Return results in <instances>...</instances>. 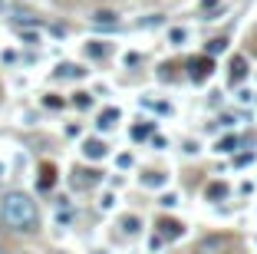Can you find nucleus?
<instances>
[{"instance_id":"f257e3e1","label":"nucleus","mask_w":257,"mask_h":254,"mask_svg":"<svg viewBox=\"0 0 257 254\" xmlns=\"http://www.w3.org/2000/svg\"><path fill=\"white\" fill-rule=\"evenodd\" d=\"M0 221L14 234H37L43 218H40V205L33 202V195H27L23 188H10L0 198Z\"/></svg>"},{"instance_id":"f03ea898","label":"nucleus","mask_w":257,"mask_h":254,"mask_svg":"<svg viewBox=\"0 0 257 254\" xmlns=\"http://www.w3.org/2000/svg\"><path fill=\"white\" fill-rule=\"evenodd\" d=\"M231 247H234L231 234H204L195 244V254H231Z\"/></svg>"},{"instance_id":"7ed1b4c3","label":"nucleus","mask_w":257,"mask_h":254,"mask_svg":"<svg viewBox=\"0 0 257 254\" xmlns=\"http://www.w3.org/2000/svg\"><path fill=\"white\" fill-rule=\"evenodd\" d=\"M73 188L76 192H89V188H96L99 182H102V172H96V168H73Z\"/></svg>"},{"instance_id":"20e7f679","label":"nucleus","mask_w":257,"mask_h":254,"mask_svg":"<svg viewBox=\"0 0 257 254\" xmlns=\"http://www.w3.org/2000/svg\"><path fill=\"white\" fill-rule=\"evenodd\" d=\"M106 155H109V142H106V139L92 135V139L83 142V158H86V162H102Z\"/></svg>"},{"instance_id":"39448f33","label":"nucleus","mask_w":257,"mask_h":254,"mask_svg":"<svg viewBox=\"0 0 257 254\" xmlns=\"http://www.w3.org/2000/svg\"><path fill=\"white\" fill-rule=\"evenodd\" d=\"M185 231L182 221H172V218H165V221H159V238L168 241V238H178V234Z\"/></svg>"},{"instance_id":"423d86ee","label":"nucleus","mask_w":257,"mask_h":254,"mask_svg":"<svg viewBox=\"0 0 257 254\" xmlns=\"http://www.w3.org/2000/svg\"><path fill=\"white\" fill-rule=\"evenodd\" d=\"M119 231L128 234V238H136V234L142 231V218H139V215H125V218L119 221Z\"/></svg>"},{"instance_id":"0eeeda50","label":"nucleus","mask_w":257,"mask_h":254,"mask_svg":"<svg viewBox=\"0 0 257 254\" xmlns=\"http://www.w3.org/2000/svg\"><path fill=\"white\" fill-rule=\"evenodd\" d=\"M237 149H241V135H224V139L214 145V152H224V155H234Z\"/></svg>"},{"instance_id":"6e6552de","label":"nucleus","mask_w":257,"mask_h":254,"mask_svg":"<svg viewBox=\"0 0 257 254\" xmlns=\"http://www.w3.org/2000/svg\"><path fill=\"white\" fill-rule=\"evenodd\" d=\"M204 198H208V202H224L227 198V185L224 182H211V185L204 188Z\"/></svg>"},{"instance_id":"1a4fd4ad","label":"nucleus","mask_w":257,"mask_h":254,"mask_svg":"<svg viewBox=\"0 0 257 254\" xmlns=\"http://www.w3.org/2000/svg\"><path fill=\"white\" fill-rule=\"evenodd\" d=\"M92 23H96V27H102V23H106V27H119V14H115V10H96V14H92Z\"/></svg>"},{"instance_id":"9d476101","label":"nucleus","mask_w":257,"mask_h":254,"mask_svg":"<svg viewBox=\"0 0 257 254\" xmlns=\"http://www.w3.org/2000/svg\"><path fill=\"white\" fill-rule=\"evenodd\" d=\"M56 76H60V79H83L86 69H83V66H76V63H63V66L56 69Z\"/></svg>"},{"instance_id":"9b49d317","label":"nucleus","mask_w":257,"mask_h":254,"mask_svg":"<svg viewBox=\"0 0 257 254\" xmlns=\"http://www.w3.org/2000/svg\"><path fill=\"white\" fill-rule=\"evenodd\" d=\"M231 82H241L244 76H247V60H244V56H234V60H231Z\"/></svg>"},{"instance_id":"f8f14e48","label":"nucleus","mask_w":257,"mask_h":254,"mask_svg":"<svg viewBox=\"0 0 257 254\" xmlns=\"http://www.w3.org/2000/svg\"><path fill=\"white\" fill-rule=\"evenodd\" d=\"M115 119H119V109H106L102 116H99V129H112Z\"/></svg>"},{"instance_id":"ddd939ff","label":"nucleus","mask_w":257,"mask_h":254,"mask_svg":"<svg viewBox=\"0 0 257 254\" xmlns=\"http://www.w3.org/2000/svg\"><path fill=\"white\" fill-rule=\"evenodd\" d=\"M191 69H195L191 76H195V79H201V76H204V69L211 73V56H208V60H191Z\"/></svg>"},{"instance_id":"4468645a","label":"nucleus","mask_w":257,"mask_h":254,"mask_svg":"<svg viewBox=\"0 0 257 254\" xmlns=\"http://www.w3.org/2000/svg\"><path fill=\"white\" fill-rule=\"evenodd\" d=\"M73 106H76V109H89V106H92V96H89V93H76V96H73Z\"/></svg>"},{"instance_id":"2eb2a0df","label":"nucleus","mask_w":257,"mask_h":254,"mask_svg":"<svg viewBox=\"0 0 257 254\" xmlns=\"http://www.w3.org/2000/svg\"><path fill=\"white\" fill-rule=\"evenodd\" d=\"M168 40H172V43H175V46H182V43H185V40H188V30H185V27H182V30H178V27H175V30H172V33H168Z\"/></svg>"},{"instance_id":"dca6fc26","label":"nucleus","mask_w":257,"mask_h":254,"mask_svg":"<svg viewBox=\"0 0 257 254\" xmlns=\"http://www.w3.org/2000/svg\"><path fill=\"white\" fill-rule=\"evenodd\" d=\"M142 182H145V185H149V188H152V185L159 188V185H165V175H162V172H149V175H145Z\"/></svg>"},{"instance_id":"f3484780","label":"nucleus","mask_w":257,"mask_h":254,"mask_svg":"<svg viewBox=\"0 0 257 254\" xmlns=\"http://www.w3.org/2000/svg\"><path fill=\"white\" fill-rule=\"evenodd\" d=\"M115 165H119V168H132V165H136V158H132V152H122V155L115 158Z\"/></svg>"},{"instance_id":"a211bd4d","label":"nucleus","mask_w":257,"mask_h":254,"mask_svg":"<svg viewBox=\"0 0 257 254\" xmlns=\"http://www.w3.org/2000/svg\"><path fill=\"white\" fill-rule=\"evenodd\" d=\"M99 208H102V211L115 208V195H112V192H106V195H102V198H99Z\"/></svg>"},{"instance_id":"6ab92c4d","label":"nucleus","mask_w":257,"mask_h":254,"mask_svg":"<svg viewBox=\"0 0 257 254\" xmlns=\"http://www.w3.org/2000/svg\"><path fill=\"white\" fill-rule=\"evenodd\" d=\"M152 129H155V122H149V126H139V129H136L132 135H136V139H145V135H149Z\"/></svg>"},{"instance_id":"aec40b11","label":"nucleus","mask_w":257,"mask_h":254,"mask_svg":"<svg viewBox=\"0 0 257 254\" xmlns=\"http://www.w3.org/2000/svg\"><path fill=\"white\" fill-rule=\"evenodd\" d=\"M20 40H27V43H30V46H37V40H40V37H37V33H33V30H23V33H20Z\"/></svg>"},{"instance_id":"412c9836","label":"nucleus","mask_w":257,"mask_h":254,"mask_svg":"<svg viewBox=\"0 0 257 254\" xmlns=\"http://www.w3.org/2000/svg\"><path fill=\"white\" fill-rule=\"evenodd\" d=\"M43 106H50V109H60V106H63V99H56V96H46V99H43Z\"/></svg>"},{"instance_id":"4be33fe9","label":"nucleus","mask_w":257,"mask_h":254,"mask_svg":"<svg viewBox=\"0 0 257 254\" xmlns=\"http://www.w3.org/2000/svg\"><path fill=\"white\" fill-rule=\"evenodd\" d=\"M162 244H165V241H162V238H159V234H152V238H149V247H152V251H159V247H162Z\"/></svg>"},{"instance_id":"5701e85b","label":"nucleus","mask_w":257,"mask_h":254,"mask_svg":"<svg viewBox=\"0 0 257 254\" xmlns=\"http://www.w3.org/2000/svg\"><path fill=\"white\" fill-rule=\"evenodd\" d=\"M162 205H165V208H175V205H178V198H175V195H165V198H162Z\"/></svg>"},{"instance_id":"b1692460","label":"nucleus","mask_w":257,"mask_h":254,"mask_svg":"<svg viewBox=\"0 0 257 254\" xmlns=\"http://www.w3.org/2000/svg\"><path fill=\"white\" fill-rule=\"evenodd\" d=\"M224 43H227V40H211V53H221V50H224Z\"/></svg>"},{"instance_id":"393cba45","label":"nucleus","mask_w":257,"mask_h":254,"mask_svg":"<svg viewBox=\"0 0 257 254\" xmlns=\"http://www.w3.org/2000/svg\"><path fill=\"white\" fill-rule=\"evenodd\" d=\"M218 4H221V0H201V10L208 14V10H211V7H218Z\"/></svg>"},{"instance_id":"a878e982","label":"nucleus","mask_w":257,"mask_h":254,"mask_svg":"<svg viewBox=\"0 0 257 254\" xmlns=\"http://www.w3.org/2000/svg\"><path fill=\"white\" fill-rule=\"evenodd\" d=\"M4 172H7V165H4V162H0V179H4Z\"/></svg>"},{"instance_id":"bb28decb","label":"nucleus","mask_w":257,"mask_h":254,"mask_svg":"<svg viewBox=\"0 0 257 254\" xmlns=\"http://www.w3.org/2000/svg\"><path fill=\"white\" fill-rule=\"evenodd\" d=\"M0 254H10V251H7V247H4V244H0Z\"/></svg>"},{"instance_id":"cd10ccee","label":"nucleus","mask_w":257,"mask_h":254,"mask_svg":"<svg viewBox=\"0 0 257 254\" xmlns=\"http://www.w3.org/2000/svg\"><path fill=\"white\" fill-rule=\"evenodd\" d=\"M92 254H109V251H92Z\"/></svg>"},{"instance_id":"c85d7f7f","label":"nucleus","mask_w":257,"mask_h":254,"mask_svg":"<svg viewBox=\"0 0 257 254\" xmlns=\"http://www.w3.org/2000/svg\"><path fill=\"white\" fill-rule=\"evenodd\" d=\"M27 254H30V251H27Z\"/></svg>"}]
</instances>
